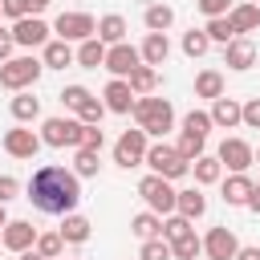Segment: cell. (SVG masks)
Wrapping results in <instances>:
<instances>
[{
	"label": "cell",
	"instance_id": "obj_42",
	"mask_svg": "<svg viewBox=\"0 0 260 260\" xmlns=\"http://www.w3.org/2000/svg\"><path fill=\"white\" fill-rule=\"evenodd\" d=\"M102 114H106V102H98V98H89V102L77 110V118H81L85 126H98V122H102Z\"/></svg>",
	"mask_w": 260,
	"mask_h": 260
},
{
	"label": "cell",
	"instance_id": "obj_27",
	"mask_svg": "<svg viewBox=\"0 0 260 260\" xmlns=\"http://www.w3.org/2000/svg\"><path fill=\"white\" fill-rule=\"evenodd\" d=\"M77 61V53L69 49V41H49L45 45V65L49 69H65V65H73Z\"/></svg>",
	"mask_w": 260,
	"mask_h": 260
},
{
	"label": "cell",
	"instance_id": "obj_44",
	"mask_svg": "<svg viewBox=\"0 0 260 260\" xmlns=\"http://www.w3.org/2000/svg\"><path fill=\"white\" fill-rule=\"evenodd\" d=\"M81 146H89V150H102V146H106V134H102V126H85V138H81Z\"/></svg>",
	"mask_w": 260,
	"mask_h": 260
},
{
	"label": "cell",
	"instance_id": "obj_54",
	"mask_svg": "<svg viewBox=\"0 0 260 260\" xmlns=\"http://www.w3.org/2000/svg\"><path fill=\"white\" fill-rule=\"evenodd\" d=\"M256 162H260V150H256Z\"/></svg>",
	"mask_w": 260,
	"mask_h": 260
},
{
	"label": "cell",
	"instance_id": "obj_55",
	"mask_svg": "<svg viewBox=\"0 0 260 260\" xmlns=\"http://www.w3.org/2000/svg\"><path fill=\"white\" fill-rule=\"evenodd\" d=\"M256 191H260V183H256Z\"/></svg>",
	"mask_w": 260,
	"mask_h": 260
},
{
	"label": "cell",
	"instance_id": "obj_37",
	"mask_svg": "<svg viewBox=\"0 0 260 260\" xmlns=\"http://www.w3.org/2000/svg\"><path fill=\"white\" fill-rule=\"evenodd\" d=\"M41 256H49V260H57L61 256V248H65V240H61V232H45V236H37V244H32Z\"/></svg>",
	"mask_w": 260,
	"mask_h": 260
},
{
	"label": "cell",
	"instance_id": "obj_31",
	"mask_svg": "<svg viewBox=\"0 0 260 260\" xmlns=\"http://www.w3.org/2000/svg\"><path fill=\"white\" fill-rule=\"evenodd\" d=\"M37 114H41V102H37L32 93H24V89H20V93L12 98V118H16V122H32Z\"/></svg>",
	"mask_w": 260,
	"mask_h": 260
},
{
	"label": "cell",
	"instance_id": "obj_53",
	"mask_svg": "<svg viewBox=\"0 0 260 260\" xmlns=\"http://www.w3.org/2000/svg\"><path fill=\"white\" fill-rule=\"evenodd\" d=\"M4 223H8V219H4V203H0V228H4Z\"/></svg>",
	"mask_w": 260,
	"mask_h": 260
},
{
	"label": "cell",
	"instance_id": "obj_11",
	"mask_svg": "<svg viewBox=\"0 0 260 260\" xmlns=\"http://www.w3.org/2000/svg\"><path fill=\"white\" fill-rule=\"evenodd\" d=\"M0 240H4L8 252H28V248L37 244V228H32L28 219H8L4 232H0Z\"/></svg>",
	"mask_w": 260,
	"mask_h": 260
},
{
	"label": "cell",
	"instance_id": "obj_57",
	"mask_svg": "<svg viewBox=\"0 0 260 260\" xmlns=\"http://www.w3.org/2000/svg\"><path fill=\"white\" fill-rule=\"evenodd\" d=\"M0 12H4V4H0Z\"/></svg>",
	"mask_w": 260,
	"mask_h": 260
},
{
	"label": "cell",
	"instance_id": "obj_25",
	"mask_svg": "<svg viewBox=\"0 0 260 260\" xmlns=\"http://www.w3.org/2000/svg\"><path fill=\"white\" fill-rule=\"evenodd\" d=\"M142 20H146V28H150V32H167V28L175 24V8H167V4H146Z\"/></svg>",
	"mask_w": 260,
	"mask_h": 260
},
{
	"label": "cell",
	"instance_id": "obj_20",
	"mask_svg": "<svg viewBox=\"0 0 260 260\" xmlns=\"http://www.w3.org/2000/svg\"><path fill=\"white\" fill-rule=\"evenodd\" d=\"M228 20L236 32H252V28H260V4H236L228 12Z\"/></svg>",
	"mask_w": 260,
	"mask_h": 260
},
{
	"label": "cell",
	"instance_id": "obj_34",
	"mask_svg": "<svg viewBox=\"0 0 260 260\" xmlns=\"http://www.w3.org/2000/svg\"><path fill=\"white\" fill-rule=\"evenodd\" d=\"M175 248L167 236H154V240H142V260H171Z\"/></svg>",
	"mask_w": 260,
	"mask_h": 260
},
{
	"label": "cell",
	"instance_id": "obj_5",
	"mask_svg": "<svg viewBox=\"0 0 260 260\" xmlns=\"http://www.w3.org/2000/svg\"><path fill=\"white\" fill-rule=\"evenodd\" d=\"M81 138H85V122L81 118H49L45 126H41V142L45 146H81Z\"/></svg>",
	"mask_w": 260,
	"mask_h": 260
},
{
	"label": "cell",
	"instance_id": "obj_29",
	"mask_svg": "<svg viewBox=\"0 0 260 260\" xmlns=\"http://www.w3.org/2000/svg\"><path fill=\"white\" fill-rule=\"evenodd\" d=\"M61 240H65V244H85V240H89V219L69 211L65 223H61Z\"/></svg>",
	"mask_w": 260,
	"mask_h": 260
},
{
	"label": "cell",
	"instance_id": "obj_28",
	"mask_svg": "<svg viewBox=\"0 0 260 260\" xmlns=\"http://www.w3.org/2000/svg\"><path fill=\"white\" fill-rule=\"evenodd\" d=\"M126 81H130V89H134L138 98H142V93H154V85H158V69L142 61V65H138V69H134V73L126 77Z\"/></svg>",
	"mask_w": 260,
	"mask_h": 260
},
{
	"label": "cell",
	"instance_id": "obj_46",
	"mask_svg": "<svg viewBox=\"0 0 260 260\" xmlns=\"http://www.w3.org/2000/svg\"><path fill=\"white\" fill-rule=\"evenodd\" d=\"M0 4H4V16H12V20L28 16V0H0Z\"/></svg>",
	"mask_w": 260,
	"mask_h": 260
},
{
	"label": "cell",
	"instance_id": "obj_7",
	"mask_svg": "<svg viewBox=\"0 0 260 260\" xmlns=\"http://www.w3.org/2000/svg\"><path fill=\"white\" fill-rule=\"evenodd\" d=\"M142 158H146V130L138 126V130H126V134L114 142V162L130 171V167H138Z\"/></svg>",
	"mask_w": 260,
	"mask_h": 260
},
{
	"label": "cell",
	"instance_id": "obj_40",
	"mask_svg": "<svg viewBox=\"0 0 260 260\" xmlns=\"http://www.w3.org/2000/svg\"><path fill=\"white\" fill-rule=\"evenodd\" d=\"M215 122H211V114H203V110H191L187 118H183V130H191V134H203L207 138V130H211Z\"/></svg>",
	"mask_w": 260,
	"mask_h": 260
},
{
	"label": "cell",
	"instance_id": "obj_12",
	"mask_svg": "<svg viewBox=\"0 0 260 260\" xmlns=\"http://www.w3.org/2000/svg\"><path fill=\"white\" fill-rule=\"evenodd\" d=\"M12 37H16V45H24V49L49 45V24H45L41 16H20V20L12 24Z\"/></svg>",
	"mask_w": 260,
	"mask_h": 260
},
{
	"label": "cell",
	"instance_id": "obj_49",
	"mask_svg": "<svg viewBox=\"0 0 260 260\" xmlns=\"http://www.w3.org/2000/svg\"><path fill=\"white\" fill-rule=\"evenodd\" d=\"M236 260H260V248H240Z\"/></svg>",
	"mask_w": 260,
	"mask_h": 260
},
{
	"label": "cell",
	"instance_id": "obj_17",
	"mask_svg": "<svg viewBox=\"0 0 260 260\" xmlns=\"http://www.w3.org/2000/svg\"><path fill=\"white\" fill-rule=\"evenodd\" d=\"M211 122L223 126V130H232V126L244 122V106H240L236 98H215V102H211Z\"/></svg>",
	"mask_w": 260,
	"mask_h": 260
},
{
	"label": "cell",
	"instance_id": "obj_41",
	"mask_svg": "<svg viewBox=\"0 0 260 260\" xmlns=\"http://www.w3.org/2000/svg\"><path fill=\"white\" fill-rule=\"evenodd\" d=\"M89 98H93V93H89L85 85H65V89H61V102H65L69 110H81V106H85Z\"/></svg>",
	"mask_w": 260,
	"mask_h": 260
},
{
	"label": "cell",
	"instance_id": "obj_6",
	"mask_svg": "<svg viewBox=\"0 0 260 260\" xmlns=\"http://www.w3.org/2000/svg\"><path fill=\"white\" fill-rule=\"evenodd\" d=\"M138 195L146 199V207L150 211H158V215H171L175 211V203H179V191L171 187V179H162V175H146L142 183H138Z\"/></svg>",
	"mask_w": 260,
	"mask_h": 260
},
{
	"label": "cell",
	"instance_id": "obj_35",
	"mask_svg": "<svg viewBox=\"0 0 260 260\" xmlns=\"http://www.w3.org/2000/svg\"><path fill=\"white\" fill-rule=\"evenodd\" d=\"M171 248H175V260H195V256L203 252V240H199L195 232H187V236H183V240H175Z\"/></svg>",
	"mask_w": 260,
	"mask_h": 260
},
{
	"label": "cell",
	"instance_id": "obj_33",
	"mask_svg": "<svg viewBox=\"0 0 260 260\" xmlns=\"http://www.w3.org/2000/svg\"><path fill=\"white\" fill-rule=\"evenodd\" d=\"M203 32H207L211 41H219V45H228V41H236V37H240V32L232 28V20H228V16H211Z\"/></svg>",
	"mask_w": 260,
	"mask_h": 260
},
{
	"label": "cell",
	"instance_id": "obj_16",
	"mask_svg": "<svg viewBox=\"0 0 260 260\" xmlns=\"http://www.w3.org/2000/svg\"><path fill=\"white\" fill-rule=\"evenodd\" d=\"M223 65H228V69H252V65H256V45L244 41V37L228 41V45H223Z\"/></svg>",
	"mask_w": 260,
	"mask_h": 260
},
{
	"label": "cell",
	"instance_id": "obj_43",
	"mask_svg": "<svg viewBox=\"0 0 260 260\" xmlns=\"http://www.w3.org/2000/svg\"><path fill=\"white\" fill-rule=\"evenodd\" d=\"M195 4H199V12H203L207 20H211V16H228V12H232V0H195Z\"/></svg>",
	"mask_w": 260,
	"mask_h": 260
},
{
	"label": "cell",
	"instance_id": "obj_4",
	"mask_svg": "<svg viewBox=\"0 0 260 260\" xmlns=\"http://www.w3.org/2000/svg\"><path fill=\"white\" fill-rule=\"evenodd\" d=\"M41 69H45V61H37V57H12V61L0 65V85L20 93V89H28L41 77Z\"/></svg>",
	"mask_w": 260,
	"mask_h": 260
},
{
	"label": "cell",
	"instance_id": "obj_24",
	"mask_svg": "<svg viewBox=\"0 0 260 260\" xmlns=\"http://www.w3.org/2000/svg\"><path fill=\"white\" fill-rule=\"evenodd\" d=\"M130 232H134L138 240H154V236H162V219H158V211H138V215L130 219Z\"/></svg>",
	"mask_w": 260,
	"mask_h": 260
},
{
	"label": "cell",
	"instance_id": "obj_23",
	"mask_svg": "<svg viewBox=\"0 0 260 260\" xmlns=\"http://www.w3.org/2000/svg\"><path fill=\"white\" fill-rule=\"evenodd\" d=\"M195 98H223V73L219 69H203L199 77H195Z\"/></svg>",
	"mask_w": 260,
	"mask_h": 260
},
{
	"label": "cell",
	"instance_id": "obj_45",
	"mask_svg": "<svg viewBox=\"0 0 260 260\" xmlns=\"http://www.w3.org/2000/svg\"><path fill=\"white\" fill-rule=\"evenodd\" d=\"M244 126H252V130H260V98H252V102H244Z\"/></svg>",
	"mask_w": 260,
	"mask_h": 260
},
{
	"label": "cell",
	"instance_id": "obj_9",
	"mask_svg": "<svg viewBox=\"0 0 260 260\" xmlns=\"http://www.w3.org/2000/svg\"><path fill=\"white\" fill-rule=\"evenodd\" d=\"M53 28L61 32V41H85V37L98 32V20H93L89 12H61Z\"/></svg>",
	"mask_w": 260,
	"mask_h": 260
},
{
	"label": "cell",
	"instance_id": "obj_47",
	"mask_svg": "<svg viewBox=\"0 0 260 260\" xmlns=\"http://www.w3.org/2000/svg\"><path fill=\"white\" fill-rule=\"evenodd\" d=\"M16 191H20V183H16L12 175H0V203H8Z\"/></svg>",
	"mask_w": 260,
	"mask_h": 260
},
{
	"label": "cell",
	"instance_id": "obj_3",
	"mask_svg": "<svg viewBox=\"0 0 260 260\" xmlns=\"http://www.w3.org/2000/svg\"><path fill=\"white\" fill-rule=\"evenodd\" d=\"M154 175H162V179H183V175H191V162L179 154V146H167V142H158V146H146V158H142Z\"/></svg>",
	"mask_w": 260,
	"mask_h": 260
},
{
	"label": "cell",
	"instance_id": "obj_19",
	"mask_svg": "<svg viewBox=\"0 0 260 260\" xmlns=\"http://www.w3.org/2000/svg\"><path fill=\"white\" fill-rule=\"evenodd\" d=\"M142 61L146 65H162L167 57H171V41H167V32H146V41H142Z\"/></svg>",
	"mask_w": 260,
	"mask_h": 260
},
{
	"label": "cell",
	"instance_id": "obj_32",
	"mask_svg": "<svg viewBox=\"0 0 260 260\" xmlns=\"http://www.w3.org/2000/svg\"><path fill=\"white\" fill-rule=\"evenodd\" d=\"M98 154L102 150H89V146H77V154H73V171L81 175V179H89V175H98Z\"/></svg>",
	"mask_w": 260,
	"mask_h": 260
},
{
	"label": "cell",
	"instance_id": "obj_30",
	"mask_svg": "<svg viewBox=\"0 0 260 260\" xmlns=\"http://www.w3.org/2000/svg\"><path fill=\"white\" fill-rule=\"evenodd\" d=\"M175 211H179V215H187V219L195 223V219L207 211V199H203L199 191H179V203H175Z\"/></svg>",
	"mask_w": 260,
	"mask_h": 260
},
{
	"label": "cell",
	"instance_id": "obj_10",
	"mask_svg": "<svg viewBox=\"0 0 260 260\" xmlns=\"http://www.w3.org/2000/svg\"><path fill=\"white\" fill-rule=\"evenodd\" d=\"M203 252H207V260H236L240 244H236L232 228H211V232L203 236Z\"/></svg>",
	"mask_w": 260,
	"mask_h": 260
},
{
	"label": "cell",
	"instance_id": "obj_18",
	"mask_svg": "<svg viewBox=\"0 0 260 260\" xmlns=\"http://www.w3.org/2000/svg\"><path fill=\"white\" fill-rule=\"evenodd\" d=\"M252 191H256V183L244 175V171H236L228 183H223V199L232 203V207H248V199H252Z\"/></svg>",
	"mask_w": 260,
	"mask_h": 260
},
{
	"label": "cell",
	"instance_id": "obj_13",
	"mask_svg": "<svg viewBox=\"0 0 260 260\" xmlns=\"http://www.w3.org/2000/svg\"><path fill=\"white\" fill-rule=\"evenodd\" d=\"M219 162L232 167V171H248V167L256 162V150H252L244 138H223V146H219Z\"/></svg>",
	"mask_w": 260,
	"mask_h": 260
},
{
	"label": "cell",
	"instance_id": "obj_22",
	"mask_svg": "<svg viewBox=\"0 0 260 260\" xmlns=\"http://www.w3.org/2000/svg\"><path fill=\"white\" fill-rule=\"evenodd\" d=\"M191 171H195V183L211 187V183H219V175H223V162H219V154H215V158H211V154H199V158L191 162Z\"/></svg>",
	"mask_w": 260,
	"mask_h": 260
},
{
	"label": "cell",
	"instance_id": "obj_52",
	"mask_svg": "<svg viewBox=\"0 0 260 260\" xmlns=\"http://www.w3.org/2000/svg\"><path fill=\"white\" fill-rule=\"evenodd\" d=\"M20 260H49V256H41V252H24Z\"/></svg>",
	"mask_w": 260,
	"mask_h": 260
},
{
	"label": "cell",
	"instance_id": "obj_1",
	"mask_svg": "<svg viewBox=\"0 0 260 260\" xmlns=\"http://www.w3.org/2000/svg\"><path fill=\"white\" fill-rule=\"evenodd\" d=\"M28 199H32V207L45 211V215H69V211L81 203L77 171H65V167H37V175L28 179Z\"/></svg>",
	"mask_w": 260,
	"mask_h": 260
},
{
	"label": "cell",
	"instance_id": "obj_48",
	"mask_svg": "<svg viewBox=\"0 0 260 260\" xmlns=\"http://www.w3.org/2000/svg\"><path fill=\"white\" fill-rule=\"evenodd\" d=\"M16 49V37H12V28H0V65L8 61V53Z\"/></svg>",
	"mask_w": 260,
	"mask_h": 260
},
{
	"label": "cell",
	"instance_id": "obj_38",
	"mask_svg": "<svg viewBox=\"0 0 260 260\" xmlns=\"http://www.w3.org/2000/svg\"><path fill=\"white\" fill-rule=\"evenodd\" d=\"M179 154H183L187 162H195V158L203 154V134H191V130H183V138H179Z\"/></svg>",
	"mask_w": 260,
	"mask_h": 260
},
{
	"label": "cell",
	"instance_id": "obj_39",
	"mask_svg": "<svg viewBox=\"0 0 260 260\" xmlns=\"http://www.w3.org/2000/svg\"><path fill=\"white\" fill-rule=\"evenodd\" d=\"M187 232H191V219H187V215H167V219H162V236H167L171 244L183 240Z\"/></svg>",
	"mask_w": 260,
	"mask_h": 260
},
{
	"label": "cell",
	"instance_id": "obj_21",
	"mask_svg": "<svg viewBox=\"0 0 260 260\" xmlns=\"http://www.w3.org/2000/svg\"><path fill=\"white\" fill-rule=\"evenodd\" d=\"M77 65H81V69H98V65H106V41L85 37L81 49H77Z\"/></svg>",
	"mask_w": 260,
	"mask_h": 260
},
{
	"label": "cell",
	"instance_id": "obj_8",
	"mask_svg": "<svg viewBox=\"0 0 260 260\" xmlns=\"http://www.w3.org/2000/svg\"><path fill=\"white\" fill-rule=\"evenodd\" d=\"M138 65H142V53H138L134 45L118 41V45H110V49H106V65H102V69H110L114 77H130Z\"/></svg>",
	"mask_w": 260,
	"mask_h": 260
},
{
	"label": "cell",
	"instance_id": "obj_50",
	"mask_svg": "<svg viewBox=\"0 0 260 260\" xmlns=\"http://www.w3.org/2000/svg\"><path fill=\"white\" fill-rule=\"evenodd\" d=\"M49 4H53V0H28V12H32V16H37V12H45V8H49Z\"/></svg>",
	"mask_w": 260,
	"mask_h": 260
},
{
	"label": "cell",
	"instance_id": "obj_56",
	"mask_svg": "<svg viewBox=\"0 0 260 260\" xmlns=\"http://www.w3.org/2000/svg\"><path fill=\"white\" fill-rule=\"evenodd\" d=\"M0 248H4V240H0Z\"/></svg>",
	"mask_w": 260,
	"mask_h": 260
},
{
	"label": "cell",
	"instance_id": "obj_26",
	"mask_svg": "<svg viewBox=\"0 0 260 260\" xmlns=\"http://www.w3.org/2000/svg\"><path fill=\"white\" fill-rule=\"evenodd\" d=\"M98 41H106V45H118V41H126V20H122L118 12L102 16V20H98Z\"/></svg>",
	"mask_w": 260,
	"mask_h": 260
},
{
	"label": "cell",
	"instance_id": "obj_14",
	"mask_svg": "<svg viewBox=\"0 0 260 260\" xmlns=\"http://www.w3.org/2000/svg\"><path fill=\"white\" fill-rule=\"evenodd\" d=\"M102 98H106V110H114V114H130L138 93L130 89V81H126V77H114V81L106 85V93H102Z\"/></svg>",
	"mask_w": 260,
	"mask_h": 260
},
{
	"label": "cell",
	"instance_id": "obj_51",
	"mask_svg": "<svg viewBox=\"0 0 260 260\" xmlns=\"http://www.w3.org/2000/svg\"><path fill=\"white\" fill-rule=\"evenodd\" d=\"M248 207H252V211L260 215V191H252V199H248Z\"/></svg>",
	"mask_w": 260,
	"mask_h": 260
},
{
	"label": "cell",
	"instance_id": "obj_15",
	"mask_svg": "<svg viewBox=\"0 0 260 260\" xmlns=\"http://www.w3.org/2000/svg\"><path fill=\"white\" fill-rule=\"evenodd\" d=\"M4 150L12 154V158H32L37 150H41V134H32V130H8L4 134Z\"/></svg>",
	"mask_w": 260,
	"mask_h": 260
},
{
	"label": "cell",
	"instance_id": "obj_2",
	"mask_svg": "<svg viewBox=\"0 0 260 260\" xmlns=\"http://www.w3.org/2000/svg\"><path fill=\"white\" fill-rule=\"evenodd\" d=\"M134 118H138V126H142L146 134H167L171 122H175V110H171L167 98H150V93H142V98L134 102Z\"/></svg>",
	"mask_w": 260,
	"mask_h": 260
},
{
	"label": "cell",
	"instance_id": "obj_36",
	"mask_svg": "<svg viewBox=\"0 0 260 260\" xmlns=\"http://www.w3.org/2000/svg\"><path fill=\"white\" fill-rule=\"evenodd\" d=\"M207 45H211V37H207L203 28H191V32L183 37V53H187V57H203Z\"/></svg>",
	"mask_w": 260,
	"mask_h": 260
}]
</instances>
